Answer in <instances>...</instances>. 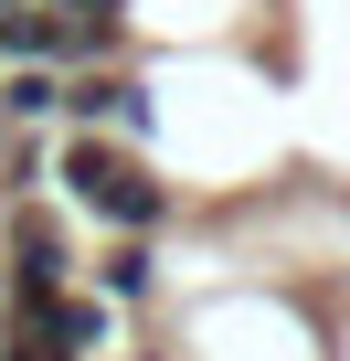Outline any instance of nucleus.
<instances>
[{"label":"nucleus","instance_id":"f257e3e1","mask_svg":"<svg viewBox=\"0 0 350 361\" xmlns=\"http://www.w3.org/2000/svg\"><path fill=\"white\" fill-rule=\"evenodd\" d=\"M54 180L96 213V224H117V234H159L170 213H181V192L127 149V138H106V128H64V149H54Z\"/></svg>","mask_w":350,"mask_h":361},{"label":"nucleus","instance_id":"f03ea898","mask_svg":"<svg viewBox=\"0 0 350 361\" xmlns=\"http://www.w3.org/2000/svg\"><path fill=\"white\" fill-rule=\"evenodd\" d=\"M75 276H85V255H75L64 213L54 202H11V276H0V298H54Z\"/></svg>","mask_w":350,"mask_h":361},{"label":"nucleus","instance_id":"7ed1b4c3","mask_svg":"<svg viewBox=\"0 0 350 361\" xmlns=\"http://www.w3.org/2000/svg\"><path fill=\"white\" fill-rule=\"evenodd\" d=\"M64 128H106V138H149V85L127 64H75L64 75Z\"/></svg>","mask_w":350,"mask_h":361},{"label":"nucleus","instance_id":"20e7f679","mask_svg":"<svg viewBox=\"0 0 350 361\" xmlns=\"http://www.w3.org/2000/svg\"><path fill=\"white\" fill-rule=\"evenodd\" d=\"M0 117L11 128H64V64H0Z\"/></svg>","mask_w":350,"mask_h":361},{"label":"nucleus","instance_id":"39448f33","mask_svg":"<svg viewBox=\"0 0 350 361\" xmlns=\"http://www.w3.org/2000/svg\"><path fill=\"white\" fill-rule=\"evenodd\" d=\"M96 298H106V308H149V298H159V255H149V234H117V245L96 255Z\"/></svg>","mask_w":350,"mask_h":361},{"label":"nucleus","instance_id":"423d86ee","mask_svg":"<svg viewBox=\"0 0 350 361\" xmlns=\"http://www.w3.org/2000/svg\"><path fill=\"white\" fill-rule=\"evenodd\" d=\"M138 361H159V350H138Z\"/></svg>","mask_w":350,"mask_h":361}]
</instances>
